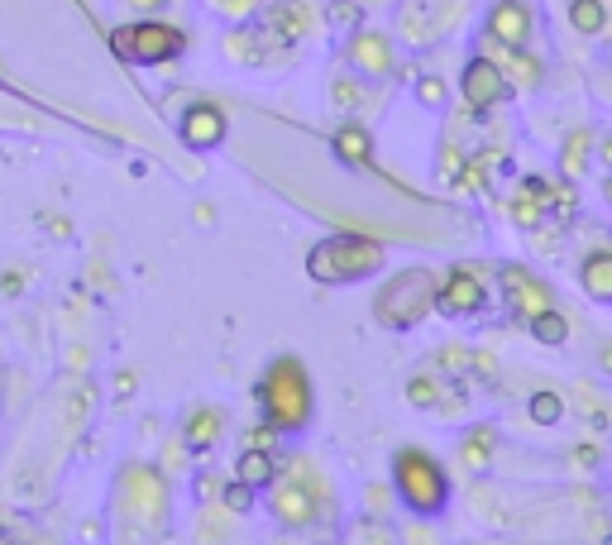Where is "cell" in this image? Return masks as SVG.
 <instances>
[{
  "mask_svg": "<svg viewBox=\"0 0 612 545\" xmlns=\"http://www.w3.org/2000/svg\"><path fill=\"white\" fill-rule=\"evenodd\" d=\"M259 412L273 431H302L311 421V373H306L302 359H273L259 378Z\"/></svg>",
  "mask_w": 612,
  "mask_h": 545,
  "instance_id": "1",
  "label": "cell"
},
{
  "mask_svg": "<svg viewBox=\"0 0 612 545\" xmlns=\"http://www.w3.org/2000/svg\"><path fill=\"white\" fill-rule=\"evenodd\" d=\"M388 263V249L369 235H326L321 244H311L306 254V273L316 283L340 287V283H359V278H373L378 268Z\"/></svg>",
  "mask_w": 612,
  "mask_h": 545,
  "instance_id": "2",
  "label": "cell"
},
{
  "mask_svg": "<svg viewBox=\"0 0 612 545\" xmlns=\"http://www.w3.org/2000/svg\"><path fill=\"white\" fill-rule=\"evenodd\" d=\"M393 493L416 517H440L450 507V474L440 469L436 455H426L416 445H402L393 455Z\"/></svg>",
  "mask_w": 612,
  "mask_h": 545,
  "instance_id": "3",
  "label": "cell"
},
{
  "mask_svg": "<svg viewBox=\"0 0 612 545\" xmlns=\"http://www.w3.org/2000/svg\"><path fill=\"white\" fill-rule=\"evenodd\" d=\"M436 287H440V278L431 268H402V273H393V278L383 283V292L373 297L378 326H388V330L421 326V321L436 311Z\"/></svg>",
  "mask_w": 612,
  "mask_h": 545,
  "instance_id": "4",
  "label": "cell"
},
{
  "mask_svg": "<svg viewBox=\"0 0 612 545\" xmlns=\"http://www.w3.org/2000/svg\"><path fill=\"white\" fill-rule=\"evenodd\" d=\"M110 48H115V58H125L134 67H158L187 53V34L163 20H134L110 29Z\"/></svg>",
  "mask_w": 612,
  "mask_h": 545,
  "instance_id": "5",
  "label": "cell"
},
{
  "mask_svg": "<svg viewBox=\"0 0 612 545\" xmlns=\"http://www.w3.org/2000/svg\"><path fill=\"white\" fill-rule=\"evenodd\" d=\"M459 96H464V106L469 115H488V110H498L512 96V82H507V72L498 58H488V53H474L464 72H459Z\"/></svg>",
  "mask_w": 612,
  "mask_h": 545,
  "instance_id": "6",
  "label": "cell"
},
{
  "mask_svg": "<svg viewBox=\"0 0 612 545\" xmlns=\"http://www.w3.org/2000/svg\"><path fill=\"white\" fill-rule=\"evenodd\" d=\"M483 306H488V283H483V273L474 263H455L436 287V311L440 316H479Z\"/></svg>",
  "mask_w": 612,
  "mask_h": 545,
  "instance_id": "7",
  "label": "cell"
},
{
  "mask_svg": "<svg viewBox=\"0 0 612 545\" xmlns=\"http://www.w3.org/2000/svg\"><path fill=\"white\" fill-rule=\"evenodd\" d=\"M498 287H503V302L507 311L517 316V321H531L536 311H546V306H555V292H550L546 278H536L526 263H503L498 268Z\"/></svg>",
  "mask_w": 612,
  "mask_h": 545,
  "instance_id": "8",
  "label": "cell"
},
{
  "mask_svg": "<svg viewBox=\"0 0 612 545\" xmlns=\"http://www.w3.org/2000/svg\"><path fill=\"white\" fill-rule=\"evenodd\" d=\"M531 34H536V10L531 0H493L488 5V20H483V39L498 44L503 53L512 48H531Z\"/></svg>",
  "mask_w": 612,
  "mask_h": 545,
  "instance_id": "9",
  "label": "cell"
},
{
  "mask_svg": "<svg viewBox=\"0 0 612 545\" xmlns=\"http://www.w3.org/2000/svg\"><path fill=\"white\" fill-rule=\"evenodd\" d=\"M177 134H182V144L187 149H220L225 144V134H230V120H225V110L211 106V101H197V106H187V115H182V125H177Z\"/></svg>",
  "mask_w": 612,
  "mask_h": 545,
  "instance_id": "10",
  "label": "cell"
},
{
  "mask_svg": "<svg viewBox=\"0 0 612 545\" xmlns=\"http://www.w3.org/2000/svg\"><path fill=\"white\" fill-rule=\"evenodd\" d=\"M345 58L350 67H359L364 77H388L393 72V44L383 39V34H373V29H359L345 48Z\"/></svg>",
  "mask_w": 612,
  "mask_h": 545,
  "instance_id": "11",
  "label": "cell"
},
{
  "mask_svg": "<svg viewBox=\"0 0 612 545\" xmlns=\"http://www.w3.org/2000/svg\"><path fill=\"white\" fill-rule=\"evenodd\" d=\"M407 402L426 407V412H445V416L464 412V397L450 393V378H436V373H416L412 383H407Z\"/></svg>",
  "mask_w": 612,
  "mask_h": 545,
  "instance_id": "12",
  "label": "cell"
},
{
  "mask_svg": "<svg viewBox=\"0 0 612 545\" xmlns=\"http://www.w3.org/2000/svg\"><path fill=\"white\" fill-rule=\"evenodd\" d=\"M579 287L598 306H612V244H598L579 259Z\"/></svg>",
  "mask_w": 612,
  "mask_h": 545,
  "instance_id": "13",
  "label": "cell"
},
{
  "mask_svg": "<svg viewBox=\"0 0 612 545\" xmlns=\"http://www.w3.org/2000/svg\"><path fill=\"white\" fill-rule=\"evenodd\" d=\"M306 24H311L306 0H283V5H273V10H268V34H273V39H283V44L302 39Z\"/></svg>",
  "mask_w": 612,
  "mask_h": 545,
  "instance_id": "14",
  "label": "cell"
},
{
  "mask_svg": "<svg viewBox=\"0 0 612 545\" xmlns=\"http://www.w3.org/2000/svg\"><path fill=\"white\" fill-rule=\"evenodd\" d=\"M335 153L350 163V168H373V134L364 125H340L335 130Z\"/></svg>",
  "mask_w": 612,
  "mask_h": 545,
  "instance_id": "15",
  "label": "cell"
},
{
  "mask_svg": "<svg viewBox=\"0 0 612 545\" xmlns=\"http://www.w3.org/2000/svg\"><path fill=\"white\" fill-rule=\"evenodd\" d=\"M526 330H531V340H536V345L560 349L569 340V316L560 311V302H555V306H546V311H536V316L526 321Z\"/></svg>",
  "mask_w": 612,
  "mask_h": 545,
  "instance_id": "16",
  "label": "cell"
},
{
  "mask_svg": "<svg viewBox=\"0 0 612 545\" xmlns=\"http://www.w3.org/2000/svg\"><path fill=\"white\" fill-rule=\"evenodd\" d=\"M569 29L584 39H598L608 29V0H569Z\"/></svg>",
  "mask_w": 612,
  "mask_h": 545,
  "instance_id": "17",
  "label": "cell"
},
{
  "mask_svg": "<svg viewBox=\"0 0 612 545\" xmlns=\"http://www.w3.org/2000/svg\"><path fill=\"white\" fill-rule=\"evenodd\" d=\"M220 431H225L220 412H216V407H206V412H197L192 421H187L182 440H187V450H192V455H206V450H211V445L220 440Z\"/></svg>",
  "mask_w": 612,
  "mask_h": 545,
  "instance_id": "18",
  "label": "cell"
},
{
  "mask_svg": "<svg viewBox=\"0 0 612 545\" xmlns=\"http://www.w3.org/2000/svg\"><path fill=\"white\" fill-rule=\"evenodd\" d=\"M589 153H593V134L589 130H569L565 149H560V177L579 182V177L589 173Z\"/></svg>",
  "mask_w": 612,
  "mask_h": 545,
  "instance_id": "19",
  "label": "cell"
},
{
  "mask_svg": "<svg viewBox=\"0 0 612 545\" xmlns=\"http://www.w3.org/2000/svg\"><path fill=\"white\" fill-rule=\"evenodd\" d=\"M526 416L536 421V426H560L569 416V402L555 388H536V393L526 397Z\"/></svg>",
  "mask_w": 612,
  "mask_h": 545,
  "instance_id": "20",
  "label": "cell"
},
{
  "mask_svg": "<svg viewBox=\"0 0 612 545\" xmlns=\"http://www.w3.org/2000/svg\"><path fill=\"white\" fill-rule=\"evenodd\" d=\"M493 450H498V431L493 426H474L464 445H459V459L469 464V469H488L493 464Z\"/></svg>",
  "mask_w": 612,
  "mask_h": 545,
  "instance_id": "21",
  "label": "cell"
},
{
  "mask_svg": "<svg viewBox=\"0 0 612 545\" xmlns=\"http://www.w3.org/2000/svg\"><path fill=\"white\" fill-rule=\"evenodd\" d=\"M273 455L268 450H244L240 455V464H235V479L244 483V488H268L273 483Z\"/></svg>",
  "mask_w": 612,
  "mask_h": 545,
  "instance_id": "22",
  "label": "cell"
},
{
  "mask_svg": "<svg viewBox=\"0 0 612 545\" xmlns=\"http://www.w3.org/2000/svg\"><path fill=\"white\" fill-rule=\"evenodd\" d=\"M503 72H507V82H512V87H522V91L541 87V63L531 58V48H512V53H507V63H503Z\"/></svg>",
  "mask_w": 612,
  "mask_h": 545,
  "instance_id": "23",
  "label": "cell"
},
{
  "mask_svg": "<svg viewBox=\"0 0 612 545\" xmlns=\"http://www.w3.org/2000/svg\"><path fill=\"white\" fill-rule=\"evenodd\" d=\"M574 402H579V412H584L589 426H598V431H608L612 426V402L603 393H593L589 383H579V388H574Z\"/></svg>",
  "mask_w": 612,
  "mask_h": 545,
  "instance_id": "24",
  "label": "cell"
},
{
  "mask_svg": "<svg viewBox=\"0 0 612 545\" xmlns=\"http://www.w3.org/2000/svg\"><path fill=\"white\" fill-rule=\"evenodd\" d=\"M273 512H278V522H283V526H302L306 517H311V502H306L302 488H278Z\"/></svg>",
  "mask_w": 612,
  "mask_h": 545,
  "instance_id": "25",
  "label": "cell"
},
{
  "mask_svg": "<svg viewBox=\"0 0 612 545\" xmlns=\"http://www.w3.org/2000/svg\"><path fill=\"white\" fill-rule=\"evenodd\" d=\"M416 96H421V106L440 110V106H445V96H450V91H445V82H440V77H421V82H416Z\"/></svg>",
  "mask_w": 612,
  "mask_h": 545,
  "instance_id": "26",
  "label": "cell"
},
{
  "mask_svg": "<svg viewBox=\"0 0 612 545\" xmlns=\"http://www.w3.org/2000/svg\"><path fill=\"white\" fill-rule=\"evenodd\" d=\"M569 455H574V464H579V469H598L603 450H598V440H579V445H574Z\"/></svg>",
  "mask_w": 612,
  "mask_h": 545,
  "instance_id": "27",
  "label": "cell"
},
{
  "mask_svg": "<svg viewBox=\"0 0 612 545\" xmlns=\"http://www.w3.org/2000/svg\"><path fill=\"white\" fill-rule=\"evenodd\" d=\"M273 440H278V431H273L268 421H259V426L244 436V450H273Z\"/></svg>",
  "mask_w": 612,
  "mask_h": 545,
  "instance_id": "28",
  "label": "cell"
},
{
  "mask_svg": "<svg viewBox=\"0 0 612 545\" xmlns=\"http://www.w3.org/2000/svg\"><path fill=\"white\" fill-rule=\"evenodd\" d=\"M330 20H335V24H354V20H359V5H350V0H340V5L330 10Z\"/></svg>",
  "mask_w": 612,
  "mask_h": 545,
  "instance_id": "29",
  "label": "cell"
},
{
  "mask_svg": "<svg viewBox=\"0 0 612 545\" xmlns=\"http://www.w3.org/2000/svg\"><path fill=\"white\" fill-rule=\"evenodd\" d=\"M335 101H340V106H359V87H350V82H335Z\"/></svg>",
  "mask_w": 612,
  "mask_h": 545,
  "instance_id": "30",
  "label": "cell"
},
{
  "mask_svg": "<svg viewBox=\"0 0 612 545\" xmlns=\"http://www.w3.org/2000/svg\"><path fill=\"white\" fill-rule=\"evenodd\" d=\"M249 493H254V488H244V483L235 479V488H230V502H235V512H244V507H249Z\"/></svg>",
  "mask_w": 612,
  "mask_h": 545,
  "instance_id": "31",
  "label": "cell"
},
{
  "mask_svg": "<svg viewBox=\"0 0 612 545\" xmlns=\"http://www.w3.org/2000/svg\"><path fill=\"white\" fill-rule=\"evenodd\" d=\"M598 158L608 163V173H612V134H603V139H598Z\"/></svg>",
  "mask_w": 612,
  "mask_h": 545,
  "instance_id": "32",
  "label": "cell"
},
{
  "mask_svg": "<svg viewBox=\"0 0 612 545\" xmlns=\"http://www.w3.org/2000/svg\"><path fill=\"white\" fill-rule=\"evenodd\" d=\"M598 364H603V373L612 378V345H603V354H598Z\"/></svg>",
  "mask_w": 612,
  "mask_h": 545,
  "instance_id": "33",
  "label": "cell"
},
{
  "mask_svg": "<svg viewBox=\"0 0 612 545\" xmlns=\"http://www.w3.org/2000/svg\"><path fill=\"white\" fill-rule=\"evenodd\" d=\"M603 197H608V206H612V173L603 177Z\"/></svg>",
  "mask_w": 612,
  "mask_h": 545,
  "instance_id": "34",
  "label": "cell"
},
{
  "mask_svg": "<svg viewBox=\"0 0 612 545\" xmlns=\"http://www.w3.org/2000/svg\"><path fill=\"white\" fill-rule=\"evenodd\" d=\"M134 5H163V0H134Z\"/></svg>",
  "mask_w": 612,
  "mask_h": 545,
  "instance_id": "35",
  "label": "cell"
}]
</instances>
